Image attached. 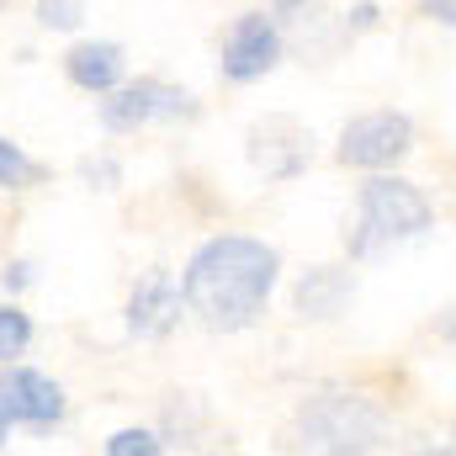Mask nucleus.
Returning a JSON list of instances; mask_svg holds the SVG:
<instances>
[{
  "mask_svg": "<svg viewBox=\"0 0 456 456\" xmlns=\"http://www.w3.org/2000/svg\"><path fill=\"white\" fill-rule=\"evenodd\" d=\"M276 271H281V255L265 244V239H249V233H218L208 239L191 260H186V276H181V303L197 314L202 330L213 335H239L249 330L271 292H276Z\"/></svg>",
  "mask_w": 456,
  "mask_h": 456,
  "instance_id": "nucleus-1",
  "label": "nucleus"
},
{
  "mask_svg": "<svg viewBox=\"0 0 456 456\" xmlns=\"http://www.w3.org/2000/svg\"><path fill=\"white\" fill-rule=\"evenodd\" d=\"M303 456H371L382 441V409L361 393H314L297 414Z\"/></svg>",
  "mask_w": 456,
  "mask_h": 456,
  "instance_id": "nucleus-2",
  "label": "nucleus"
},
{
  "mask_svg": "<svg viewBox=\"0 0 456 456\" xmlns=\"http://www.w3.org/2000/svg\"><path fill=\"white\" fill-rule=\"evenodd\" d=\"M436 224V208L430 197L414 186V181H398V175H371L361 186V233H355V255H371L377 244H393V239H419L425 228Z\"/></svg>",
  "mask_w": 456,
  "mask_h": 456,
  "instance_id": "nucleus-3",
  "label": "nucleus"
},
{
  "mask_svg": "<svg viewBox=\"0 0 456 456\" xmlns=\"http://www.w3.org/2000/svg\"><path fill=\"white\" fill-rule=\"evenodd\" d=\"M414 149V122L403 112H366L345 122L340 133V165L350 170H393Z\"/></svg>",
  "mask_w": 456,
  "mask_h": 456,
  "instance_id": "nucleus-4",
  "label": "nucleus"
},
{
  "mask_svg": "<svg viewBox=\"0 0 456 456\" xmlns=\"http://www.w3.org/2000/svg\"><path fill=\"white\" fill-rule=\"evenodd\" d=\"M159 117H197V102L165 80H127V86L107 91V102H102V122L112 133H133V127L159 122Z\"/></svg>",
  "mask_w": 456,
  "mask_h": 456,
  "instance_id": "nucleus-5",
  "label": "nucleus"
},
{
  "mask_svg": "<svg viewBox=\"0 0 456 456\" xmlns=\"http://www.w3.org/2000/svg\"><path fill=\"white\" fill-rule=\"evenodd\" d=\"M276 64H281V32H276V21L260 16V11L239 16L224 37V75L233 86H249V80L271 75Z\"/></svg>",
  "mask_w": 456,
  "mask_h": 456,
  "instance_id": "nucleus-6",
  "label": "nucleus"
},
{
  "mask_svg": "<svg viewBox=\"0 0 456 456\" xmlns=\"http://www.w3.org/2000/svg\"><path fill=\"white\" fill-rule=\"evenodd\" d=\"M0 414L11 425H59L64 419V387L48 377V371H32V366H11L0 371Z\"/></svg>",
  "mask_w": 456,
  "mask_h": 456,
  "instance_id": "nucleus-7",
  "label": "nucleus"
},
{
  "mask_svg": "<svg viewBox=\"0 0 456 456\" xmlns=\"http://www.w3.org/2000/svg\"><path fill=\"white\" fill-rule=\"evenodd\" d=\"M175 324H181V287L170 281V271H143L127 297V330L138 340H165Z\"/></svg>",
  "mask_w": 456,
  "mask_h": 456,
  "instance_id": "nucleus-8",
  "label": "nucleus"
},
{
  "mask_svg": "<svg viewBox=\"0 0 456 456\" xmlns=\"http://www.w3.org/2000/svg\"><path fill=\"white\" fill-rule=\"evenodd\" d=\"M249 159H255L265 175H297V170L314 159V138H308L297 122L271 117L265 127L249 133Z\"/></svg>",
  "mask_w": 456,
  "mask_h": 456,
  "instance_id": "nucleus-9",
  "label": "nucleus"
},
{
  "mask_svg": "<svg viewBox=\"0 0 456 456\" xmlns=\"http://www.w3.org/2000/svg\"><path fill=\"white\" fill-rule=\"evenodd\" d=\"M355 297V271H345V265H314L303 281H297V292H292V308H297V319H340L345 303Z\"/></svg>",
  "mask_w": 456,
  "mask_h": 456,
  "instance_id": "nucleus-10",
  "label": "nucleus"
},
{
  "mask_svg": "<svg viewBox=\"0 0 456 456\" xmlns=\"http://www.w3.org/2000/svg\"><path fill=\"white\" fill-rule=\"evenodd\" d=\"M64 75L80 86V91H91V96H107L122 86V75H127V59H122V48L107 43V37H91V43H75L69 53H64Z\"/></svg>",
  "mask_w": 456,
  "mask_h": 456,
  "instance_id": "nucleus-11",
  "label": "nucleus"
},
{
  "mask_svg": "<svg viewBox=\"0 0 456 456\" xmlns=\"http://www.w3.org/2000/svg\"><path fill=\"white\" fill-rule=\"evenodd\" d=\"M27 345H32V319L16 303H0V366H11Z\"/></svg>",
  "mask_w": 456,
  "mask_h": 456,
  "instance_id": "nucleus-12",
  "label": "nucleus"
},
{
  "mask_svg": "<svg viewBox=\"0 0 456 456\" xmlns=\"http://www.w3.org/2000/svg\"><path fill=\"white\" fill-rule=\"evenodd\" d=\"M37 175H43V170H37L16 143L0 138V186H5V191H27V186H37Z\"/></svg>",
  "mask_w": 456,
  "mask_h": 456,
  "instance_id": "nucleus-13",
  "label": "nucleus"
},
{
  "mask_svg": "<svg viewBox=\"0 0 456 456\" xmlns=\"http://www.w3.org/2000/svg\"><path fill=\"white\" fill-rule=\"evenodd\" d=\"M107 456H165V446H159V436H154V430L127 425V430H117L112 441H107Z\"/></svg>",
  "mask_w": 456,
  "mask_h": 456,
  "instance_id": "nucleus-14",
  "label": "nucleus"
},
{
  "mask_svg": "<svg viewBox=\"0 0 456 456\" xmlns=\"http://www.w3.org/2000/svg\"><path fill=\"white\" fill-rule=\"evenodd\" d=\"M37 21L53 32H75L86 21V0H37Z\"/></svg>",
  "mask_w": 456,
  "mask_h": 456,
  "instance_id": "nucleus-15",
  "label": "nucleus"
},
{
  "mask_svg": "<svg viewBox=\"0 0 456 456\" xmlns=\"http://www.w3.org/2000/svg\"><path fill=\"white\" fill-rule=\"evenodd\" d=\"M419 16L436 21V27H452L456 21V0H419Z\"/></svg>",
  "mask_w": 456,
  "mask_h": 456,
  "instance_id": "nucleus-16",
  "label": "nucleus"
},
{
  "mask_svg": "<svg viewBox=\"0 0 456 456\" xmlns=\"http://www.w3.org/2000/svg\"><path fill=\"white\" fill-rule=\"evenodd\" d=\"M350 27H377V5H371V0L355 5V11H350Z\"/></svg>",
  "mask_w": 456,
  "mask_h": 456,
  "instance_id": "nucleus-17",
  "label": "nucleus"
},
{
  "mask_svg": "<svg viewBox=\"0 0 456 456\" xmlns=\"http://www.w3.org/2000/svg\"><path fill=\"white\" fill-rule=\"evenodd\" d=\"M27 281H32V276H27V265H21V260H16V265H5V287H27Z\"/></svg>",
  "mask_w": 456,
  "mask_h": 456,
  "instance_id": "nucleus-18",
  "label": "nucleus"
},
{
  "mask_svg": "<svg viewBox=\"0 0 456 456\" xmlns=\"http://www.w3.org/2000/svg\"><path fill=\"white\" fill-rule=\"evenodd\" d=\"M271 5H276V11H297L303 0H271Z\"/></svg>",
  "mask_w": 456,
  "mask_h": 456,
  "instance_id": "nucleus-19",
  "label": "nucleus"
},
{
  "mask_svg": "<svg viewBox=\"0 0 456 456\" xmlns=\"http://www.w3.org/2000/svg\"><path fill=\"white\" fill-rule=\"evenodd\" d=\"M5 436H11V419H5V414H0V446H5Z\"/></svg>",
  "mask_w": 456,
  "mask_h": 456,
  "instance_id": "nucleus-20",
  "label": "nucleus"
},
{
  "mask_svg": "<svg viewBox=\"0 0 456 456\" xmlns=\"http://www.w3.org/2000/svg\"><path fill=\"white\" fill-rule=\"evenodd\" d=\"M425 456H452V452H446V446H441V452H425Z\"/></svg>",
  "mask_w": 456,
  "mask_h": 456,
  "instance_id": "nucleus-21",
  "label": "nucleus"
}]
</instances>
